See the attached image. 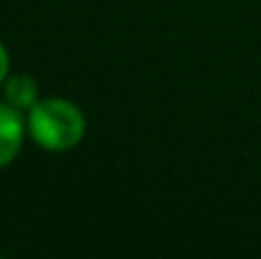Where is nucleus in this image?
Masks as SVG:
<instances>
[{
	"label": "nucleus",
	"instance_id": "f257e3e1",
	"mask_svg": "<svg viewBox=\"0 0 261 259\" xmlns=\"http://www.w3.org/2000/svg\"><path fill=\"white\" fill-rule=\"evenodd\" d=\"M31 140L48 150V153H64L76 148L87 135V117L84 112L61 97H46L38 99L25 117Z\"/></svg>",
	"mask_w": 261,
	"mask_h": 259
},
{
	"label": "nucleus",
	"instance_id": "f03ea898",
	"mask_svg": "<svg viewBox=\"0 0 261 259\" xmlns=\"http://www.w3.org/2000/svg\"><path fill=\"white\" fill-rule=\"evenodd\" d=\"M25 130L28 125L23 120V112L8 102H0V168H8L18 158L25 140Z\"/></svg>",
	"mask_w": 261,
	"mask_h": 259
},
{
	"label": "nucleus",
	"instance_id": "7ed1b4c3",
	"mask_svg": "<svg viewBox=\"0 0 261 259\" xmlns=\"http://www.w3.org/2000/svg\"><path fill=\"white\" fill-rule=\"evenodd\" d=\"M3 91H5V102L13 104L20 112H28L41 99L38 82L31 74H8V79L3 84Z\"/></svg>",
	"mask_w": 261,
	"mask_h": 259
},
{
	"label": "nucleus",
	"instance_id": "20e7f679",
	"mask_svg": "<svg viewBox=\"0 0 261 259\" xmlns=\"http://www.w3.org/2000/svg\"><path fill=\"white\" fill-rule=\"evenodd\" d=\"M8 74H10V56H8V49H5V43L0 41V86L5 84Z\"/></svg>",
	"mask_w": 261,
	"mask_h": 259
}]
</instances>
